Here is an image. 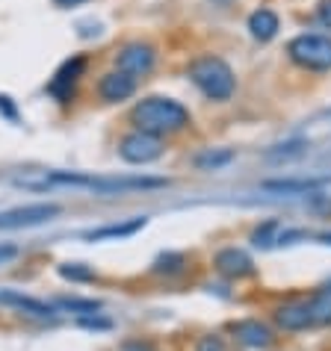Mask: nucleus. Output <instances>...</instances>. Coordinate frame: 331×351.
<instances>
[{"mask_svg":"<svg viewBox=\"0 0 331 351\" xmlns=\"http://www.w3.org/2000/svg\"><path fill=\"white\" fill-rule=\"evenodd\" d=\"M317 239L323 242V245H331V233H317Z\"/></svg>","mask_w":331,"mask_h":351,"instance_id":"obj_27","label":"nucleus"},{"mask_svg":"<svg viewBox=\"0 0 331 351\" xmlns=\"http://www.w3.org/2000/svg\"><path fill=\"white\" fill-rule=\"evenodd\" d=\"M60 275H62L65 280H92V278H95L89 269L80 266V263H62V266H60Z\"/></svg>","mask_w":331,"mask_h":351,"instance_id":"obj_19","label":"nucleus"},{"mask_svg":"<svg viewBox=\"0 0 331 351\" xmlns=\"http://www.w3.org/2000/svg\"><path fill=\"white\" fill-rule=\"evenodd\" d=\"M133 92H136V80L128 77V74H122V71L104 74L101 83H98V95L104 97L106 104H122V101H128Z\"/></svg>","mask_w":331,"mask_h":351,"instance_id":"obj_9","label":"nucleus"},{"mask_svg":"<svg viewBox=\"0 0 331 351\" xmlns=\"http://www.w3.org/2000/svg\"><path fill=\"white\" fill-rule=\"evenodd\" d=\"M319 24L328 27V30H331V0H326V3L319 6Z\"/></svg>","mask_w":331,"mask_h":351,"instance_id":"obj_24","label":"nucleus"},{"mask_svg":"<svg viewBox=\"0 0 331 351\" xmlns=\"http://www.w3.org/2000/svg\"><path fill=\"white\" fill-rule=\"evenodd\" d=\"M198 351H222V339L219 337H204L198 343Z\"/></svg>","mask_w":331,"mask_h":351,"instance_id":"obj_23","label":"nucleus"},{"mask_svg":"<svg viewBox=\"0 0 331 351\" xmlns=\"http://www.w3.org/2000/svg\"><path fill=\"white\" fill-rule=\"evenodd\" d=\"M287 53L296 65L308 68V71H331V38L328 36H317V33L296 36L287 45Z\"/></svg>","mask_w":331,"mask_h":351,"instance_id":"obj_3","label":"nucleus"},{"mask_svg":"<svg viewBox=\"0 0 331 351\" xmlns=\"http://www.w3.org/2000/svg\"><path fill=\"white\" fill-rule=\"evenodd\" d=\"M60 307L62 310H74V313H95V310H101L98 301H80V298H62Z\"/></svg>","mask_w":331,"mask_h":351,"instance_id":"obj_20","label":"nucleus"},{"mask_svg":"<svg viewBox=\"0 0 331 351\" xmlns=\"http://www.w3.org/2000/svg\"><path fill=\"white\" fill-rule=\"evenodd\" d=\"M278 328L284 330H305L310 328V310H308V301H290V304H281L278 313H275Z\"/></svg>","mask_w":331,"mask_h":351,"instance_id":"obj_12","label":"nucleus"},{"mask_svg":"<svg viewBox=\"0 0 331 351\" xmlns=\"http://www.w3.org/2000/svg\"><path fill=\"white\" fill-rule=\"evenodd\" d=\"M83 71H86V60H83V56H74V60L62 62L60 71H56V74L51 77V83H47V92H51L60 104L71 101L74 86H77V80L83 77Z\"/></svg>","mask_w":331,"mask_h":351,"instance_id":"obj_7","label":"nucleus"},{"mask_svg":"<svg viewBox=\"0 0 331 351\" xmlns=\"http://www.w3.org/2000/svg\"><path fill=\"white\" fill-rule=\"evenodd\" d=\"M119 154H122V160L130 165H148L163 157V142L151 133L133 130L119 142Z\"/></svg>","mask_w":331,"mask_h":351,"instance_id":"obj_5","label":"nucleus"},{"mask_svg":"<svg viewBox=\"0 0 331 351\" xmlns=\"http://www.w3.org/2000/svg\"><path fill=\"white\" fill-rule=\"evenodd\" d=\"M233 160V151L231 148H222V151H204V154H198L196 157V169L198 171H216V169H222V165H228Z\"/></svg>","mask_w":331,"mask_h":351,"instance_id":"obj_17","label":"nucleus"},{"mask_svg":"<svg viewBox=\"0 0 331 351\" xmlns=\"http://www.w3.org/2000/svg\"><path fill=\"white\" fill-rule=\"evenodd\" d=\"M0 304L18 307V310H24V313H30V316H51L54 313L51 304H45V301H38V298H30V295H21V292H15V289L0 292Z\"/></svg>","mask_w":331,"mask_h":351,"instance_id":"obj_14","label":"nucleus"},{"mask_svg":"<svg viewBox=\"0 0 331 351\" xmlns=\"http://www.w3.org/2000/svg\"><path fill=\"white\" fill-rule=\"evenodd\" d=\"M154 62H157V53H154V47L145 45V42H130L115 53V71L128 74V77H133V80L148 74L154 68Z\"/></svg>","mask_w":331,"mask_h":351,"instance_id":"obj_6","label":"nucleus"},{"mask_svg":"<svg viewBox=\"0 0 331 351\" xmlns=\"http://www.w3.org/2000/svg\"><path fill=\"white\" fill-rule=\"evenodd\" d=\"M166 178H89L86 189H95V192H133V189H163L166 186Z\"/></svg>","mask_w":331,"mask_h":351,"instance_id":"obj_8","label":"nucleus"},{"mask_svg":"<svg viewBox=\"0 0 331 351\" xmlns=\"http://www.w3.org/2000/svg\"><path fill=\"white\" fill-rule=\"evenodd\" d=\"M56 6H62V9H74V6H80V3H86V0H54Z\"/></svg>","mask_w":331,"mask_h":351,"instance_id":"obj_26","label":"nucleus"},{"mask_svg":"<svg viewBox=\"0 0 331 351\" xmlns=\"http://www.w3.org/2000/svg\"><path fill=\"white\" fill-rule=\"evenodd\" d=\"M326 178H317V180H293V178H287V180H264V189L266 192H301V195H308V192H314L319 186H326Z\"/></svg>","mask_w":331,"mask_h":351,"instance_id":"obj_16","label":"nucleus"},{"mask_svg":"<svg viewBox=\"0 0 331 351\" xmlns=\"http://www.w3.org/2000/svg\"><path fill=\"white\" fill-rule=\"evenodd\" d=\"M0 110H3V112L9 115V119H15V110H12V104H9V97H6V95L0 97Z\"/></svg>","mask_w":331,"mask_h":351,"instance_id":"obj_25","label":"nucleus"},{"mask_svg":"<svg viewBox=\"0 0 331 351\" xmlns=\"http://www.w3.org/2000/svg\"><path fill=\"white\" fill-rule=\"evenodd\" d=\"M130 121L136 124V130L142 133H151V136H172V133H181L183 128H190V110L172 97H163V95H151L139 101L130 112Z\"/></svg>","mask_w":331,"mask_h":351,"instance_id":"obj_1","label":"nucleus"},{"mask_svg":"<svg viewBox=\"0 0 331 351\" xmlns=\"http://www.w3.org/2000/svg\"><path fill=\"white\" fill-rule=\"evenodd\" d=\"M308 310H310V325H331V295L319 292L308 301Z\"/></svg>","mask_w":331,"mask_h":351,"instance_id":"obj_18","label":"nucleus"},{"mask_svg":"<svg viewBox=\"0 0 331 351\" xmlns=\"http://www.w3.org/2000/svg\"><path fill=\"white\" fill-rule=\"evenodd\" d=\"M216 269L225 278H249V275H255V263H251V257L246 254V251H240V248L219 251L216 254Z\"/></svg>","mask_w":331,"mask_h":351,"instance_id":"obj_10","label":"nucleus"},{"mask_svg":"<svg viewBox=\"0 0 331 351\" xmlns=\"http://www.w3.org/2000/svg\"><path fill=\"white\" fill-rule=\"evenodd\" d=\"M323 292H326V295H331V280H326V284H323Z\"/></svg>","mask_w":331,"mask_h":351,"instance_id":"obj_28","label":"nucleus"},{"mask_svg":"<svg viewBox=\"0 0 331 351\" xmlns=\"http://www.w3.org/2000/svg\"><path fill=\"white\" fill-rule=\"evenodd\" d=\"M190 80L210 101H228L233 89H237V77H233L231 65L225 60H219V56H198L190 65Z\"/></svg>","mask_w":331,"mask_h":351,"instance_id":"obj_2","label":"nucleus"},{"mask_svg":"<svg viewBox=\"0 0 331 351\" xmlns=\"http://www.w3.org/2000/svg\"><path fill=\"white\" fill-rule=\"evenodd\" d=\"M233 337L249 348H266L272 343V330L258 319H242L233 325Z\"/></svg>","mask_w":331,"mask_h":351,"instance_id":"obj_11","label":"nucleus"},{"mask_svg":"<svg viewBox=\"0 0 331 351\" xmlns=\"http://www.w3.org/2000/svg\"><path fill=\"white\" fill-rule=\"evenodd\" d=\"M62 213L60 204H27L0 213V230H21V228H38L45 221H54Z\"/></svg>","mask_w":331,"mask_h":351,"instance_id":"obj_4","label":"nucleus"},{"mask_svg":"<svg viewBox=\"0 0 331 351\" xmlns=\"http://www.w3.org/2000/svg\"><path fill=\"white\" fill-rule=\"evenodd\" d=\"M145 224H148V219L145 216H136L130 221H124V224H106V228H98V230H89V233H83L89 242H101V239H122V237H133V233H139Z\"/></svg>","mask_w":331,"mask_h":351,"instance_id":"obj_13","label":"nucleus"},{"mask_svg":"<svg viewBox=\"0 0 331 351\" xmlns=\"http://www.w3.org/2000/svg\"><path fill=\"white\" fill-rule=\"evenodd\" d=\"M275 230H278V224H275V221H266L264 228H258V230H255V237H251V242H255V245H264V248H266V245H272L269 233H275Z\"/></svg>","mask_w":331,"mask_h":351,"instance_id":"obj_21","label":"nucleus"},{"mask_svg":"<svg viewBox=\"0 0 331 351\" xmlns=\"http://www.w3.org/2000/svg\"><path fill=\"white\" fill-rule=\"evenodd\" d=\"M181 263H183V257H181V254L160 257V260H157V266H154V271H178V269H181Z\"/></svg>","mask_w":331,"mask_h":351,"instance_id":"obj_22","label":"nucleus"},{"mask_svg":"<svg viewBox=\"0 0 331 351\" xmlns=\"http://www.w3.org/2000/svg\"><path fill=\"white\" fill-rule=\"evenodd\" d=\"M249 30L258 42H269V38H275V33H278V15L272 12V9H258V12H251V18H249Z\"/></svg>","mask_w":331,"mask_h":351,"instance_id":"obj_15","label":"nucleus"}]
</instances>
